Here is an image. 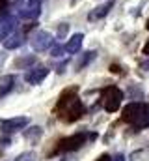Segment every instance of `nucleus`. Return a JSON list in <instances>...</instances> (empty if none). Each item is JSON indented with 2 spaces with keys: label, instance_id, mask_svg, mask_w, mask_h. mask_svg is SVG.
Wrapping results in <instances>:
<instances>
[{
  "label": "nucleus",
  "instance_id": "nucleus-1",
  "mask_svg": "<svg viewBox=\"0 0 149 161\" xmlns=\"http://www.w3.org/2000/svg\"><path fill=\"white\" fill-rule=\"evenodd\" d=\"M121 118H123V122L132 124L138 129L146 127V125H149V109L146 103H129L123 109Z\"/></svg>",
  "mask_w": 149,
  "mask_h": 161
},
{
  "label": "nucleus",
  "instance_id": "nucleus-2",
  "mask_svg": "<svg viewBox=\"0 0 149 161\" xmlns=\"http://www.w3.org/2000/svg\"><path fill=\"white\" fill-rule=\"evenodd\" d=\"M88 139H90V141H95V139H97V133L80 131V133H74L71 137H65V139H62V141L58 142L54 154H60V152H74V150H78L80 146H84Z\"/></svg>",
  "mask_w": 149,
  "mask_h": 161
},
{
  "label": "nucleus",
  "instance_id": "nucleus-3",
  "mask_svg": "<svg viewBox=\"0 0 149 161\" xmlns=\"http://www.w3.org/2000/svg\"><path fill=\"white\" fill-rule=\"evenodd\" d=\"M103 107L108 111V113H116L121 105V99H123V92L116 86H108L103 90Z\"/></svg>",
  "mask_w": 149,
  "mask_h": 161
},
{
  "label": "nucleus",
  "instance_id": "nucleus-4",
  "mask_svg": "<svg viewBox=\"0 0 149 161\" xmlns=\"http://www.w3.org/2000/svg\"><path fill=\"white\" fill-rule=\"evenodd\" d=\"M82 114H84V105L78 101V97H74L69 103L64 105V114H60V118L65 120V122H74V120H78Z\"/></svg>",
  "mask_w": 149,
  "mask_h": 161
},
{
  "label": "nucleus",
  "instance_id": "nucleus-5",
  "mask_svg": "<svg viewBox=\"0 0 149 161\" xmlns=\"http://www.w3.org/2000/svg\"><path fill=\"white\" fill-rule=\"evenodd\" d=\"M52 36L49 34V32H45V30H39L36 32L34 36H32V41H30V45H32V49L36 51V53H41V51H47L49 47H52Z\"/></svg>",
  "mask_w": 149,
  "mask_h": 161
},
{
  "label": "nucleus",
  "instance_id": "nucleus-6",
  "mask_svg": "<svg viewBox=\"0 0 149 161\" xmlns=\"http://www.w3.org/2000/svg\"><path fill=\"white\" fill-rule=\"evenodd\" d=\"M28 124H30L28 116H15V118H9V120H0V129L4 133H13V131L23 129Z\"/></svg>",
  "mask_w": 149,
  "mask_h": 161
},
{
  "label": "nucleus",
  "instance_id": "nucleus-7",
  "mask_svg": "<svg viewBox=\"0 0 149 161\" xmlns=\"http://www.w3.org/2000/svg\"><path fill=\"white\" fill-rule=\"evenodd\" d=\"M39 6H41V0H28V4L19 9V15L23 19H37L39 13H41Z\"/></svg>",
  "mask_w": 149,
  "mask_h": 161
},
{
  "label": "nucleus",
  "instance_id": "nucleus-8",
  "mask_svg": "<svg viewBox=\"0 0 149 161\" xmlns=\"http://www.w3.org/2000/svg\"><path fill=\"white\" fill-rule=\"evenodd\" d=\"M47 75H49V68H45V66H36V68H32V69L24 75V79H26V82H30V84H39Z\"/></svg>",
  "mask_w": 149,
  "mask_h": 161
},
{
  "label": "nucleus",
  "instance_id": "nucleus-9",
  "mask_svg": "<svg viewBox=\"0 0 149 161\" xmlns=\"http://www.w3.org/2000/svg\"><path fill=\"white\" fill-rule=\"evenodd\" d=\"M112 8H114V0H108V2H105V4H101V6H97V8H93V11L88 15V19H90V21L103 19V17H106V15L110 13Z\"/></svg>",
  "mask_w": 149,
  "mask_h": 161
},
{
  "label": "nucleus",
  "instance_id": "nucleus-10",
  "mask_svg": "<svg viewBox=\"0 0 149 161\" xmlns=\"http://www.w3.org/2000/svg\"><path fill=\"white\" fill-rule=\"evenodd\" d=\"M76 94H78V88H74V86H73V88H67V90H64V94L60 96V101H58L56 109H62V107H64L65 103H69L71 99H74V97H78Z\"/></svg>",
  "mask_w": 149,
  "mask_h": 161
},
{
  "label": "nucleus",
  "instance_id": "nucleus-11",
  "mask_svg": "<svg viewBox=\"0 0 149 161\" xmlns=\"http://www.w3.org/2000/svg\"><path fill=\"white\" fill-rule=\"evenodd\" d=\"M13 82H15V77L13 75L0 77V97H4L6 94H9V90L13 88Z\"/></svg>",
  "mask_w": 149,
  "mask_h": 161
},
{
  "label": "nucleus",
  "instance_id": "nucleus-12",
  "mask_svg": "<svg viewBox=\"0 0 149 161\" xmlns=\"http://www.w3.org/2000/svg\"><path fill=\"white\" fill-rule=\"evenodd\" d=\"M82 40H84V34H74L73 38L65 43V51L67 53H78V49L82 47Z\"/></svg>",
  "mask_w": 149,
  "mask_h": 161
},
{
  "label": "nucleus",
  "instance_id": "nucleus-13",
  "mask_svg": "<svg viewBox=\"0 0 149 161\" xmlns=\"http://www.w3.org/2000/svg\"><path fill=\"white\" fill-rule=\"evenodd\" d=\"M23 45V36L21 34H9L6 40H4V47L6 49H17Z\"/></svg>",
  "mask_w": 149,
  "mask_h": 161
},
{
  "label": "nucleus",
  "instance_id": "nucleus-14",
  "mask_svg": "<svg viewBox=\"0 0 149 161\" xmlns=\"http://www.w3.org/2000/svg\"><path fill=\"white\" fill-rule=\"evenodd\" d=\"M41 135H43V129L39 125H34V127H30V129L24 131V139L30 141V142H37L41 139Z\"/></svg>",
  "mask_w": 149,
  "mask_h": 161
},
{
  "label": "nucleus",
  "instance_id": "nucleus-15",
  "mask_svg": "<svg viewBox=\"0 0 149 161\" xmlns=\"http://www.w3.org/2000/svg\"><path fill=\"white\" fill-rule=\"evenodd\" d=\"M13 26H15V19H8L6 23H2V25H0V41L6 40V38L11 34Z\"/></svg>",
  "mask_w": 149,
  "mask_h": 161
},
{
  "label": "nucleus",
  "instance_id": "nucleus-16",
  "mask_svg": "<svg viewBox=\"0 0 149 161\" xmlns=\"http://www.w3.org/2000/svg\"><path fill=\"white\" fill-rule=\"evenodd\" d=\"M34 64H36V56H34V54L24 56V58H17V60H15V68H19V69L30 68V66H34Z\"/></svg>",
  "mask_w": 149,
  "mask_h": 161
},
{
  "label": "nucleus",
  "instance_id": "nucleus-17",
  "mask_svg": "<svg viewBox=\"0 0 149 161\" xmlns=\"http://www.w3.org/2000/svg\"><path fill=\"white\" fill-rule=\"evenodd\" d=\"M91 58H95V53H93V51H88V53H84V58H82V60H80V62L76 64V69L84 68V66H86V64H88V62H90Z\"/></svg>",
  "mask_w": 149,
  "mask_h": 161
},
{
  "label": "nucleus",
  "instance_id": "nucleus-18",
  "mask_svg": "<svg viewBox=\"0 0 149 161\" xmlns=\"http://www.w3.org/2000/svg\"><path fill=\"white\" fill-rule=\"evenodd\" d=\"M15 161H36V154H34V152H24V154L17 156Z\"/></svg>",
  "mask_w": 149,
  "mask_h": 161
},
{
  "label": "nucleus",
  "instance_id": "nucleus-19",
  "mask_svg": "<svg viewBox=\"0 0 149 161\" xmlns=\"http://www.w3.org/2000/svg\"><path fill=\"white\" fill-rule=\"evenodd\" d=\"M67 30H69V25H62V26L58 28V36H60V38H64V36L67 34Z\"/></svg>",
  "mask_w": 149,
  "mask_h": 161
},
{
  "label": "nucleus",
  "instance_id": "nucleus-20",
  "mask_svg": "<svg viewBox=\"0 0 149 161\" xmlns=\"http://www.w3.org/2000/svg\"><path fill=\"white\" fill-rule=\"evenodd\" d=\"M6 8H8V0H0V15L6 11Z\"/></svg>",
  "mask_w": 149,
  "mask_h": 161
},
{
  "label": "nucleus",
  "instance_id": "nucleus-21",
  "mask_svg": "<svg viewBox=\"0 0 149 161\" xmlns=\"http://www.w3.org/2000/svg\"><path fill=\"white\" fill-rule=\"evenodd\" d=\"M62 53H64V49H62V47H54V49H52V54H54V56H60Z\"/></svg>",
  "mask_w": 149,
  "mask_h": 161
},
{
  "label": "nucleus",
  "instance_id": "nucleus-22",
  "mask_svg": "<svg viewBox=\"0 0 149 161\" xmlns=\"http://www.w3.org/2000/svg\"><path fill=\"white\" fill-rule=\"evenodd\" d=\"M95 161H112V158L108 156V154H103V156H101L99 159H95Z\"/></svg>",
  "mask_w": 149,
  "mask_h": 161
},
{
  "label": "nucleus",
  "instance_id": "nucleus-23",
  "mask_svg": "<svg viewBox=\"0 0 149 161\" xmlns=\"http://www.w3.org/2000/svg\"><path fill=\"white\" fill-rule=\"evenodd\" d=\"M8 144H9V139H8V137L0 139V146H8Z\"/></svg>",
  "mask_w": 149,
  "mask_h": 161
},
{
  "label": "nucleus",
  "instance_id": "nucleus-24",
  "mask_svg": "<svg viewBox=\"0 0 149 161\" xmlns=\"http://www.w3.org/2000/svg\"><path fill=\"white\" fill-rule=\"evenodd\" d=\"M6 58H8V54H6V53H0V66H4Z\"/></svg>",
  "mask_w": 149,
  "mask_h": 161
},
{
  "label": "nucleus",
  "instance_id": "nucleus-25",
  "mask_svg": "<svg viewBox=\"0 0 149 161\" xmlns=\"http://www.w3.org/2000/svg\"><path fill=\"white\" fill-rule=\"evenodd\" d=\"M144 54H147V56H149V41L144 45Z\"/></svg>",
  "mask_w": 149,
  "mask_h": 161
},
{
  "label": "nucleus",
  "instance_id": "nucleus-26",
  "mask_svg": "<svg viewBox=\"0 0 149 161\" xmlns=\"http://www.w3.org/2000/svg\"><path fill=\"white\" fill-rule=\"evenodd\" d=\"M114 161H125V156H121V154H119V156H116V158H114Z\"/></svg>",
  "mask_w": 149,
  "mask_h": 161
},
{
  "label": "nucleus",
  "instance_id": "nucleus-27",
  "mask_svg": "<svg viewBox=\"0 0 149 161\" xmlns=\"http://www.w3.org/2000/svg\"><path fill=\"white\" fill-rule=\"evenodd\" d=\"M146 28H147V30H149V21H147V25H146Z\"/></svg>",
  "mask_w": 149,
  "mask_h": 161
}]
</instances>
